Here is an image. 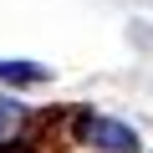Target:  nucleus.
<instances>
[{"instance_id": "3", "label": "nucleus", "mask_w": 153, "mask_h": 153, "mask_svg": "<svg viewBox=\"0 0 153 153\" xmlns=\"http://www.w3.org/2000/svg\"><path fill=\"white\" fill-rule=\"evenodd\" d=\"M21 123H26V107H21L16 97H0V143H5Z\"/></svg>"}, {"instance_id": "2", "label": "nucleus", "mask_w": 153, "mask_h": 153, "mask_svg": "<svg viewBox=\"0 0 153 153\" xmlns=\"http://www.w3.org/2000/svg\"><path fill=\"white\" fill-rule=\"evenodd\" d=\"M0 82H21V87L46 82V66L41 61H0Z\"/></svg>"}, {"instance_id": "1", "label": "nucleus", "mask_w": 153, "mask_h": 153, "mask_svg": "<svg viewBox=\"0 0 153 153\" xmlns=\"http://www.w3.org/2000/svg\"><path fill=\"white\" fill-rule=\"evenodd\" d=\"M82 138L97 153H138V133L112 123V117H82Z\"/></svg>"}]
</instances>
